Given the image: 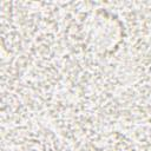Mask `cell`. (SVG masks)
Wrapping results in <instances>:
<instances>
[{"label":"cell","instance_id":"1","mask_svg":"<svg viewBox=\"0 0 151 151\" xmlns=\"http://www.w3.org/2000/svg\"><path fill=\"white\" fill-rule=\"evenodd\" d=\"M85 37L88 46L98 53L112 52L122 41L123 26L113 14L96 11L85 24Z\"/></svg>","mask_w":151,"mask_h":151}]
</instances>
